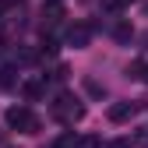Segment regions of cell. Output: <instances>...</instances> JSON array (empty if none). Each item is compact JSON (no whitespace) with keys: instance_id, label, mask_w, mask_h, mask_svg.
Returning a JSON list of instances; mask_svg holds the SVG:
<instances>
[{"instance_id":"cell-5","label":"cell","mask_w":148,"mask_h":148,"mask_svg":"<svg viewBox=\"0 0 148 148\" xmlns=\"http://www.w3.org/2000/svg\"><path fill=\"white\" fill-rule=\"evenodd\" d=\"M42 18H46V25H57L60 18H64V4H60V0H49V4H42Z\"/></svg>"},{"instance_id":"cell-1","label":"cell","mask_w":148,"mask_h":148,"mask_svg":"<svg viewBox=\"0 0 148 148\" xmlns=\"http://www.w3.org/2000/svg\"><path fill=\"white\" fill-rule=\"evenodd\" d=\"M4 120H7L11 131H21V134H35L39 131V116H35L28 106H11L4 113Z\"/></svg>"},{"instance_id":"cell-11","label":"cell","mask_w":148,"mask_h":148,"mask_svg":"<svg viewBox=\"0 0 148 148\" xmlns=\"http://www.w3.org/2000/svg\"><path fill=\"white\" fill-rule=\"evenodd\" d=\"M106 148H131V145H127V141H123V138H120V141H109V145H106Z\"/></svg>"},{"instance_id":"cell-6","label":"cell","mask_w":148,"mask_h":148,"mask_svg":"<svg viewBox=\"0 0 148 148\" xmlns=\"http://www.w3.org/2000/svg\"><path fill=\"white\" fill-rule=\"evenodd\" d=\"M42 92H46V85H42V81H25V85H21V95H25L28 102H35Z\"/></svg>"},{"instance_id":"cell-7","label":"cell","mask_w":148,"mask_h":148,"mask_svg":"<svg viewBox=\"0 0 148 148\" xmlns=\"http://www.w3.org/2000/svg\"><path fill=\"white\" fill-rule=\"evenodd\" d=\"M57 53V39L53 35H42V42H39V57H53Z\"/></svg>"},{"instance_id":"cell-3","label":"cell","mask_w":148,"mask_h":148,"mask_svg":"<svg viewBox=\"0 0 148 148\" xmlns=\"http://www.w3.org/2000/svg\"><path fill=\"white\" fill-rule=\"evenodd\" d=\"M88 39H92V25H85V21H74V25L67 28V42H71L74 49L88 46Z\"/></svg>"},{"instance_id":"cell-9","label":"cell","mask_w":148,"mask_h":148,"mask_svg":"<svg viewBox=\"0 0 148 148\" xmlns=\"http://www.w3.org/2000/svg\"><path fill=\"white\" fill-rule=\"evenodd\" d=\"M78 148H99V138H81Z\"/></svg>"},{"instance_id":"cell-12","label":"cell","mask_w":148,"mask_h":148,"mask_svg":"<svg viewBox=\"0 0 148 148\" xmlns=\"http://www.w3.org/2000/svg\"><path fill=\"white\" fill-rule=\"evenodd\" d=\"M145 81H148V71H145Z\"/></svg>"},{"instance_id":"cell-4","label":"cell","mask_w":148,"mask_h":148,"mask_svg":"<svg viewBox=\"0 0 148 148\" xmlns=\"http://www.w3.org/2000/svg\"><path fill=\"white\" fill-rule=\"evenodd\" d=\"M134 109L138 106H131V102H113V106L106 109V116H109V123H127V120L134 116Z\"/></svg>"},{"instance_id":"cell-10","label":"cell","mask_w":148,"mask_h":148,"mask_svg":"<svg viewBox=\"0 0 148 148\" xmlns=\"http://www.w3.org/2000/svg\"><path fill=\"white\" fill-rule=\"evenodd\" d=\"M85 88H88V92H92V95H102V85H99V81H88V85H85Z\"/></svg>"},{"instance_id":"cell-2","label":"cell","mask_w":148,"mask_h":148,"mask_svg":"<svg viewBox=\"0 0 148 148\" xmlns=\"http://www.w3.org/2000/svg\"><path fill=\"white\" fill-rule=\"evenodd\" d=\"M53 116H57L60 123H78L85 116V106L74 99V95H57V102H53Z\"/></svg>"},{"instance_id":"cell-8","label":"cell","mask_w":148,"mask_h":148,"mask_svg":"<svg viewBox=\"0 0 148 148\" xmlns=\"http://www.w3.org/2000/svg\"><path fill=\"white\" fill-rule=\"evenodd\" d=\"M113 39H116V42H127V39H131V25H127V21H116Z\"/></svg>"}]
</instances>
